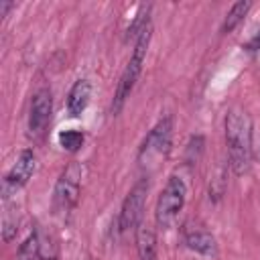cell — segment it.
<instances>
[{
	"label": "cell",
	"mask_w": 260,
	"mask_h": 260,
	"mask_svg": "<svg viewBox=\"0 0 260 260\" xmlns=\"http://www.w3.org/2000/svg\"><path fill=\"white\" fill-rule=\"evenodd\" d=\"M225 140L230 167L236 175L250 169L252 162V120L246 110L232 108L225 116Z\"/></svg>",
	"instance_id": "1"
},
{
	"label": "cell",
	"mask_w": 260,
	"mask_h": 260,
	"mask_svg": "<svg viewBox=\"0 0 260 260\" xmlns=\"http://www.w3.org/2000/svg\"><path fill=\"white\" fill-rule=\"evenodd\" d=\"M150 32H152V26L150 22L138 32L136 37V43H134V51H132V57L118 81V87H116V95H114V102H112V114H118L126 102V98L132 93L134 85H136V79L140 75V69H142V63L146 59V51H148V43H150Z\"/></svg>",
	"instance_id": "2"
},
{
	"label": "cell",
	"mask_w": 260,
	"mask_h": 260,
	"mask_svg": "<svg viewBox=\"0 0 260 260\" xmlns=\"http://www.w3.org/2000/svg\"><path fill=\"white\" fill-rule=\"evenodd\" d=\"M185 195H187V189H185V183L181 177L173 175L169 177L165 189L160 191L158 195V201H156V209H154V217H156V223L158 228L167 230L175 223L179 211L183 209L185 205Z\"/></svg>",
	"instance_id": "3"
},
{
	"label": "cell",
	"mask_w": 260,
	"mask_h": 260,
	"mask_svg": "<svg viewBox=\"0 0 260 260\" xmlns=\"http://www.w3.org/2000/svg\"><path fill=\"white\" fill-rule=\"evenodd\" d=\"M81 179H83V165L81 162H71L65 167V171L57 179L55 193H53V203H55L57 211L67 213L77 205L79 191H81Z\"/></svg>",
	"instance_id": "4"
},
{
	"label": "cell",
	"mask_w": 260,
	"mask_h": 260,
	"mask_svg": "<svg viewBox=\"0 0 260 260\" xmlns=\"http://www.w3.org/2000/svg\"><path fill=\"white\" fill-rule=\"evenodd\" d=\"M171 136H173V120H171V116H165L144 138L138 158L142 162L154 160V158H165L171 148Z\"/></svg>",
	"instance_id": "5"
},
{
	"label": "cell",
	"mask_w": 260,
	"mask_h": 260,
	"mask_svg": "<svg viewBox=\"0 0 260 260\" xmlns=\"http://www.w3.org/2000/svg\"><path fill=\"white\" fill-rule=\"evenodd\" d=\"M148 193V179L142 177L126 195L124 203H122V211H120V219H118V228L120 232H128L140 225L142 219V209H144V199Z\"/></svg>",
	"instance_id": "6"
},
{
	"label": "cell",
	"mask_w": 260,
	"mask_h": 260,
	"mask_svg": "<svg viewBox=\"0 0 260 260\" xmlns=\"http://www.w3.org/2000/svg\"><path fill=\"white\" fill-rule=\"evenodd\" d=\"M35 167H37V156H35V152H32L30 148H24V150L18 154L16 162L12 165V169L6 173L4 181H2V197L8 199L12 193H16L18 189H22V187L28 183V179L32 177Z\"/></svg>",
	"instance_id": "7"
},
{
	"label": "cell",
	"mask_w": 260,
	"mask_h": 260,
	"mask_svg": "<svg viewBox=\"0 0 260 260\" xmlns=\"http://www.w3.org/2000/svg\"><path fill=\"white\" fill-rule=\"evenodd\" d=\"M51 112H53V95L47 87H41L35 91L32 102H30V114H28V134L32 138L41 136L45 128L51 122Z\"/></svg>",
	"instance_id": "8"
},
{
	"label": "cell",
	"mask_w": 260,
	"mask_h": 260,
	"mask_svg": "<svg viewBox=\"0 0 260 260\" xmlns=\"http://www.w3.org/2000/svg\"><path fill=\"white\" fill-rule=\"evenodd\" d=\"M91 98V83L87 79H77L73 83V87L69 89V98H67V110L73 118L81 116V112L87 108Z\"/></svg>",
	"instance_id": "9"
},
{
	"label": "cell",
	"mask_w": 260,
	"mask_h": 260,
	"mask_svg": "<svg viewBox=\"0 0 260 260\" xmlns=\"http://www.w3.org/2000/svg\"><path fill=\"white\" fill-rule=\"evenodd\" d=\"M136 250L140 260H156V236L148 223L136 228Z\"/></svg>",
	"instance_id": "10"
},
{
	"label": "cell",
	"mask_w": 260,
	"mask_h": 260,
	"mask_svg": "<svg viewBox=\"0 0 260 260\" xmlns=\"http://www.w3.org/2000/svg\"><path fill=\"white\" fill-rule=\"evenodd\" d=\"M185 240L187 246L199 254H215V240L209 232L201 228H189L185 230Z\"/></svg>",
	"instance_id": "11"
},
{
	"label": "cell",
	"mask_w": 260,
	"mask_h": 260,
	"mask_svg": "<svg viewBox=\"0 0 260 260\" xmlns=\"http://www.w3.org/2000/svg\"><path fill=\"white\" fill-rule=\"evenodd\" d=\"M250 6H252V2H248V0L236 2V4L230 8V12L225 14V20H223V24H221V30H223V32H232V30L244 20V16L248 14Z\"/></svg>",
	"instance_id": "12"
},
{
	"label": "cell",
	"mask_w": 260,
	"mask_h": 260,
	"mask_svg": "<svg viewBox=\"0 0 260 260\" xmlns=\"http://www.w3.org/2000/svg\"><path fill=\"white\" fill-rule=\"evenodd\" d=\"M39 260H59V246L51 234H39Z\"/></svg>",
	"instance_id": "13"
},
{
	"label": "cell",
	"mask_w": 260,
	"mask_h": 260,
	"mask_svg": "<svg viewBox=\"0 0 260 260\" xmlns=\"http://www.w3.org/2000/svg\"><path fill=\"white\" fill-rule=\"evenodd\" d=\"M39 246H41V240H39V234L32 232L18 248V258L20 260H39Z\"/></svg>",
	"instance_id": "14"
},
{
	"label": "cell",
	"mask_w": 260,
	"mask_h": 260,
	"mask_svg": "<svg viewBox=\"0 0 260 260\" xmlns=\"http://www.w3.org/2000/svg\"><path fill=\"white\" fill-rule=\"evenodd\" d=\"M59 144L65 150L75 152L83 144V132H79V130H63V132H59Z\"/></svg>",
	"instance_id": "15"
},
{
	"label": "cell",
	"mask_w": 260,
	"mask_h": 260,
	"mask_svg": "<svg viewBox=\"0 0 260 260\" xmlns=\"http://www.w3.org/2000/svg\"><path fill=\"white\" fill-rule=\"evenodd\" d=\"M14 6V2H8V0H0V16H6V12Z\"/></svg>",
	"instance_id": "16"
}]
</instances>
